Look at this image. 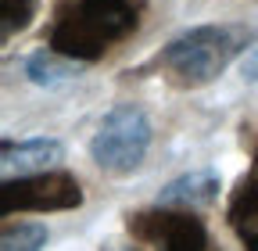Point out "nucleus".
<instances>
[{"label": "nucleus", "mask_w": 258, "mask_h": 251, "mask_svg": "<svg viewBox=\"0 0 258 251\" xmlns=\"http://www.w3.org/2000/svg\"><path fill=\"white\" fill-rule=\"evenodd\" d=\"M137 29L133 0H54L50 47L76 61H101Z\"/></svg>", "instance_id": "f257e3e1"}, {"label": "nucleus", "mask_w": 258, "mask_h": 251, "mask_svg": "<svg viewBox=\"0 0 258 251\" xmlns=\"http://www.w3.org/2000/svg\"><path fill=\"white\" fill-rule=\"evenodd\" d=\"M79 65H83V61L64 57V54H57L54 47H43V50H36V54H29L22 69H25V79H29V83H36V86H57V83L76 79V76H79Z\"/></svg>", "instance_id": "1a4fd4ad"}, {"label": "nucleus", "mask_w": 258, "mask_h": 251, "mask_svg": "<svg viewBox=\"0 0 258 251\" xmlns=\"http://www.w3.org/2000/svg\"><path fill=\"white\" fill-rule=\"evenodd\" d=\"M47 226L43 223H18V226H4L0 237V251H43L47 247Z\"/></svg>", "instance_id": "9b49d317"}, {"label": "nucleus", "mask_w": 258, "mask_h": 251, "mask_svg": "<svg viewBox=\"0 0 258 251\" xmlns=\"http://www.w3.org/2000/svg\"><path fill=\"white\" fill-rule=\"evenodd\" d=\"M226 219H230V230L237 233L244 251H258V154L251 169L240 176L230 208H226Z\"/></svg>", "instance_id": "6e6552de"}, {"label": "nucleus", "mask_w": 258, "mask_h": 251, "mask_svg": "<svg viewBox=\"0 0 258 251\" xmlns=\"http://www.w3.org/2000/svg\"><path fill=\"white\" fill-rule=\"evenodd\" d=\"M129 233L144 244H154L158 251H205L208 247V230L201 219H194L183 208H151L129 215Z\"/></svg>", "instance_id": "39448f33"}, {"label": "nucleus", "mask_w": 258, "mask_h": 251, "mask_svg": "<svg viewBox=\"0 0 258 251\" xmlns=\"http://www.w3.org/2000/svg\"><path fill=\"white\" fill-rule=\"evenodd\" d=\"M247 40L251 33L244 25H194L161 47L154 69L172 86H205L230 69L240 50H247Z\"/></svg>", "instance_id": "f03ea898"}, {"label": "nucleus", "mask_w": 258, "mask_h": 251, "mask_svg": "<svg viewBox=\"0 0 258 251\" xmlns=\"http://www.w3.org/2000/svg\"><path fill=\"white\" fill-rule=\"evenodd\" d=\"M222 191V183H219V172L215 169H190L176 179H169L165 186L158 191V205L161 208H205L219 198Z\"/></svg>", "instance_id": "0eeeda50"}, {"label": "nucleus", "mask_w": 258, "mask_h": 251, "mask_svg": "<svg viewBox=\"0 0 258 251\" xmlns=\"http://www.w3.org/2000/svg\"><path fill=\"white\" fill-rule=\"evenodd\" d=\"M147 147H151V118L144 115V108L118 104L101 118L97 133L90 137V158L97 169L111 176H129L147 158Z\"/></svg>", "instance_id": "7ed1b4c3"}, {"label": "nucleus", "mask_w": 258, "mask_h": 251, "mask_svg": "<svg viewBox=\"0 0 258 251\" xmlns=\"http://www.w3.org/2000/svg\"><path fill=\"white\" fill-rule=\"evenodd\" d=\"M83 205V191L76 176L47 169L36 176H18L0 183V215L11 212H69Z\"/></svg>", "instance_id": "20e7f679"}, {"label": "nucleus", "mask_w": 258, "mask_h": 251, "mask_svg": "<svg viewBox=\"0 0 258 251\" xmlns=\"http://www.w3.org/2000/svg\"><path fill=\"white\" fill-rule=\"evenodd\" d=\"M64 158V147L50 137H29V140H4L0 144V165H4V179L18 176H36L47 169H57Z\"/></svg>", "instance_id": "423d86ee"}, {"label": "nucleus", "mask_w": 258, "mask_h": 251, "mask_svg": "<svg viewBox=\"0 0 258 251\" xmlns=\"http://www.w3.org/2000/svg\"><path fill=\"white\" fill-rule=\"evenodd\" d=\"M240 76H244L247 83H258V47H251V50L244 54V61H240Z\"/></svg>", "instance_id": "f8f14e48"}, {"label": "nucleus", "mask_w": 258, "mask_h": 251, "mask_svg": "<svg viewBox=\"0 0 258 251\" xmlns=\"http://www.w3.org/2000/svg\"><path fill=\"white\" fill-rule=\"evenodd\" d=\"M36 11H40V0H0V40L8 43L15 33L29 29Z\"/></svg>", "instance_id": "9d476101"}]
</instances>
